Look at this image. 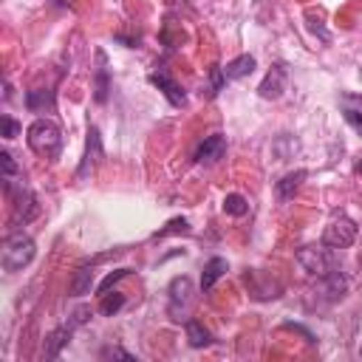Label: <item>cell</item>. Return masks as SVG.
<instances>
[{"label": "cell", "instance_id": "6da1fadb", "mask_svg": "<svg viewBox=\"0 0 362 362\" xmlns=\"http://www.w3.org/2000/svg\"><path fill=\"white\" fill-rule=\"evenodd\" d=\"M26 142L37 156L54 159L60 153V145H63V133L52 119H37L26 130Z\"/></svg>", "mask_w": 362, "mask_h": 362}, {"label": "cell", "instance_id": "7a4b0ae2", "mask_svg": "<svg viewBox=\"0 0 362 362\" xmlns=\"http://www.w3.org/2000/svg\"><path fill=\"white\" fill-rule=\"evenodd\" d=\"M34 252H37V246H34V241H31L29 235H23V233L9 235L6 244H3V269H6V272H20V269H26V266L34 260Z\"/></svg>", "mask_w": 362, "mask_h": 362}, {"label": "cell", "instance_id": "3957f363", "mask_svg": "<svg viewBox=\"0 0 362 362\" xmlns=\"http://www.w3.org/2000/svg\"><path fill=\"white\" fill-rule=\"evenodd\" d=\"M3 190L6 196H12V218L15 223H29L37 218V198L31 196V190H26L23 184L15 187V178H3Z\"/></svg>", "mask_w": 362, "mask_h": 362}, {"label": "cell", "instance_id": "277c9868", "mask_svg": "<svg viewBox=\"0 0 362 362\" xmlns=\"http://www.w3.org/2000/svg\"><path fill=\"white\" fill-rule=\"evenodd\" d=\"M354 241H356V223L345 215L334 218L323 233V246H329V249H348Z\"/></svg>", "mask_w": 362, "mask_h": 362}, {"label": "cell", "instance_id": "5b68a950", "mask_svg": "<svg viewBox=\"0 0 362 362\" xmlns=\"http://www.w3.org/2000/svg\"><path fill=\"white\" fill-rule=\"evenodd\" d=\"M297 263L308 272V275H317V278H326L331 272V255L326 249H317V246H303L297 249Z\"/></svg>", "mask_w": 362, "mask_h": 362}, {"label": "cell", "instance_id": "8992f818", "mask_svg": "<svg viewBox=\"0 0 362 362\" xmlns=\"http://www.w3.org/2000/svg\"><path fill=\"white\" fill-rule=\"evenodd\" d=\"M102 136H100V130L97 127H90L88 130V142H85V156H82V164H79V170H77V181H82V178H88L90 173H94V167L102 162Z\"/></svg>", "mask_w": 362, "mask_h": 362}, {"label": "cell", "instance_id": "52a82bcc", "mask_svg": "<svg viewBox=\"0 0 362 362\" xmlns=\"http://www.w3.org/2000/svg\"><path fill=\"white\" fill-rule=\"evenodd\" d=\"M150 82L162 90V94L167 97V102L173 105V108H181V105H184L187 102V97H184V90H181V85L164 71V68H159V71H153L150 74Z\"/></svg>", "mask_w": 362, "mask_h": 362}, {"label": "cell", "instance_id": "ba28073f", "mask_svg": "<svg viewBox=\"0 0 362 362\" xmlns=\"http://www.w3.org/2000/svg\"><path fill=\"white\" fill-rule=\"evenodd\" d=\"M283 90H286V68L283 65H272V71L263 77V82L258 88V94L263 100H278Z\"/></svg>", "mask_w": 362, "mask_h": 362}, {"label": "cell", "instance_id": "9c48e42d", "mask_svg": "<svg viewBox=\"0 0 362 362\" xmlns=\"http://www.w3.org/2000/svg\"><path fill=\"white\" fill-rule=\"evenodd\" d=\"M223 153H226V139L221 133H212V136H207V139L201 142V148L196 150V162L198 164H215L218 159H223Z\"/></svg>", "mask_w": 362, "mask_h": 362}, {"label": "cell", "instance_id": "30bf717a", "mask_svg": "<svg viewBox=\"0 0 362 362\" xmlns=\"http://www.w3.org/2000/svg\"><path fill=\"white\" fill-rule=\"evenodd\" d=\"M71 334H74V326L71 323H65V326H60V329H54L49 337H45V348H42V356L45 359H57L60 356V351L68 345V340H71Z\"/></svg>", "mask_w": 362, "mask_h": 362}, {"label": "cell", "instance_id": "8fae6325", "mask_svg": "<svg viewBox=\"0 0 362 362\" xmlns=\"http://www.w3.org/2000/svg\"><path fill=\"white\" fill-rule=\"evenodd\" d=\"M167 292H170V314H178V306H187L190 303L193 283H190V278H173Z\"/></svg>", "mask_w": 362, "mask_h": 362}, {"label": "cell", "instance_id": "7c38bea8", "mask_svg": "<svg viewBox=\"0 0 362 362\" xmlns=\"http://www.w3.org/2000/svg\"><path fill=\"white\" fill-rule=\"evenodd\" d=\"M340 108H343L345 119L362 133V94H343L340 97Z\"/></svg>", "mask_w": 362, "mask_h": 362}, {"label": "cell", "instance_id": "4fadbf2b", "mask_svg": "<svg viewBox=\"0 0 362 362\" xmlns=\"http://www.w3.org/2000/svg\"><path fill=\"white\" fill-rule=\"evenodd\" d=\"M306 170H294V173H289V175H283L281 181H278V187H275V193H278V198L281 201H289L297 190H300V184L306 181Z\"/></svg>", "mask_w": 362, "mask_h": 362}, {"label": "cell", "instance_id": "5bb4252c", "mask_svg": "<svg viewBox=\"0 0 362 362\" xmlns=\"http://www.w3.org/2000/svg\"><path fill=\"white\" fill-rule=\"evenodd\" d=\"M252 71H255V57H252V54H241V57H235L233 63H226V68H223L226 79H244V77H249Z\"/></svg>", "mask_w": 362, "mask_h": 362}, {"label": "cell", "instance_id": "9a60e30c", "mask_svg": "<svg viewBox=\"0 0 362 362\" xmlns=\"http://www.w3.org/2000/svg\"><path fill=\"white\" fill-rule=\"evenodd\" d=\"M26 108L34 113L54 111V90H29L26 94Z\"/></svg>", "mask_w": 362, "mask_h": 362}, {"label": "cell", "instance_id": "2e32d148", "mask_svg": "<svg viewBox=\"0 0 362 362\" xmlns=\"http://www.w3.org/2000/svg\"><path fill=\"white\" fill-rule=\"evenodd\" d=\"M223 272H226V260H223V258H212V260H207V266H204V272H201V289L210 292V289L221 281Z\"/></svg>", "mask_w": 362, "mask_h": 362}, {"label": "cell", "instance_id": "e0dca14e", "mask_svg": "<svg viewBox=\"0 0 362 362\" xmlns=\"http://www.w3.org/2000/svg\"><path fill=\"white\" fill-rule=\"evenodd\" d=\"M90 286H94V269L90 266H82L74 272V281H71V294L74 297H82L90 292Z\"/></svg>", "mask_w": 362, "mask_h": 362}, {"label": "cell", "instance_id": "ac0fdd59", "mask_svg": "<svg viewBox=\"0 0 362 362\" xmlns=\"http://www.w3.org/2000/svg\"><path fill=\"white\" fill-rule=\"evenodd\" d=\"M184 329H187V340H190V345L193 348H204V345H210L212 343V334L198 323V320H187L184 323Z\"/></svg>", "mask_w": 362, "mask_h": 362}, {"label": "cell", "instance_id": "d6986e66", "mask_svg": "<svg viewBox=\"0 0 362 362\" xmlns=\"http://www.w3.org/2000/svg\"><path fill=\"white\" fill-rule=\"evenodd\" d=\"M97 60H100V68H97V94H94V100L102 105V102H108V68H105V54L100 52L97 54Z\"/></svg>", "mask_w": 362, "mask_h": 362}, {"label": "cell", "instance_id": "ffe728a7", "mask_svg": "<svg viewBox=\"0 0 362 362\" xmlns=\"http://www.w3.org/2000/svg\"><path fill=\"white\" fill-rule=\"evenodd\" d=\"M223 212H230V215L241 218V215H246V212H249V204H246V198H244V196L230 193V196L223 198Z\"/></svg>", "mask_w": 362, "mask_h": 362}, {"label": "cell", "instance_id": "44dd1931", "mask_svg": "<svg viewBox=\"0 0 362 362\" xmlns=\"http://www.w3.org/2000/svg\"><path fill=\"white\" fill-rule=\"evenodd\" d=\"M345 289H348L345 275H340V272H329V275H326V292H329L331 297H343Z\"/></svg>", "mask_w": 362, "mask_h": 362}, {"label": "cell", "instance_id": "7402d4cb", "mask_svg": "<svg viewBox=\"0 0 362 362\" xmlns=\"http://www.w3.org/2000/svg\"><path fill=\"white\" fill-rule=\"evenodd\" d=\"M122 306H125V294H119V292H113V294L105 292V294H102V303H100V311H102L105 317H113Z\"/></svg>", "mask_w": 362, "mask_h": 362}, {"label": "cell", "instance_id": "603a6c76", "mask_svg": "<svg viewBox=\"0 0 362 362\" xmlns=\"http://www.w3.org/2000/svg\"><path fill=\"white\" fill-rule=\"evenodd\" d=\"M223 82H226V74H223V68H221V65H212V68H210V85H207V97H210V100L221 94Z\"/></svg>", "mask_w": 362, "mask_h": 362}, {"label": "cell", "instance_id": "cb8c5ba5", "mask_svg": "<svg viewBox=\"0 0 362 362\" xmlns=\"http://www.w3.org/2000/svg\"><path fill=\"white\" fill-rule=\"evenodd\" d=\"M175 233H190V223H187L184 218H173V221L164 226V230H159L153 238L159 241V238H167V235H175Z\"/></svg>", "mask_w": 362, "mask_h": 362}, {"label": "cell", "instance_id": "d4e9b609", "mask_svg": "<svg viewBox=\"0 0 362 362\" xmlns=\"http://www.w3.org/2000/svg\"><path fill=\"white\" fill-rule=\"evenodd\" d=\"M127 275H130V269H113V272H111V275H108V278H105V281H102V283L97 286V292H100V294H105V292H111V286H113L116 281H122V278H127Z\"/></svg>", "mask_w": 362, "mask_h": 362}, {"label": "cell", "instance_id": "484cf974", "mask_svg": "<svg viewBox=\"0 0 362 362\" xmlns=\"http://www.w3.org/2000/svg\"><path fill=\"white\" fill-rule=\"evenodd\" d=\"M0 167H3V178H15V175H17V162L12 159L9 150L0 153Z\"/></svg>", "mask_w": 362, "mask_h": 362}, {"label": "cell", "instance_id": "4316f807", "mask_svg": "<svg viewBox=\"0 0 362 362\" xmlns=\"http://www.w3.org/2000/svg\"><path fill=\"white\" fill-rule=\"evenodd\" d=\"M0 127H3V139H15V136L20 133V125L12 116H0Z\"/></svg>", "mask_w": 362, "mask_h": 362}, {"label": "cell", "instance_id": "83f0119b", "mask_svg": "<svg viewBox=\"0 0 362 362\" xmlns=\"http://www.w3.org/2000/svg\"><path fill=\"white\" fill-rule=\"evenodd\" d=\"M88 317H90V308H88V306H79V308L71 314V320H68V323H71L74 329H79V326L88 320Z\"/></svg>", "mask_w": 362, "mask_h": 362}, {"label": "cell", "instance_id": "f1b7e54d", "mask_svg": "<svg viewBox=\"0 0 362 362\" xmlns=\"http://www.w3.org/2000/svg\"><path fill=\"white\" fill-rule=\"evenodd\" d=\"M102 359H125V362H133V354L122 351V348H105L102 351Z\"/></svg>", "mask_w": 362, "mask_h": 362}, {"label": "cell", "instance_id": "f546056e", "mask_svg": "<svg viewBox=\"0 0 362 362\" xmlns=\"http://www.w3.org/2000/svg\"><path fill=\"white\" fill-rule=\"evenodd\" d=\"M356 175H362V159L356 162Z\"/></svg>", "mask_w": 362, "mask_h": 362}, {"label": "cell", "instance_id": "4dcf8cb0", "mask_svg": "<svg viewBox=\"0 0 362 362\" xmlns=\"http://www.w3.org/2000/svg\"><path fill=\"white\" fill-rule=\"evenodd\" d=\"M359 354H362V348H359Z\"/></svg>", "mask_w": 362, "mask_h": 362}]
</instances>
